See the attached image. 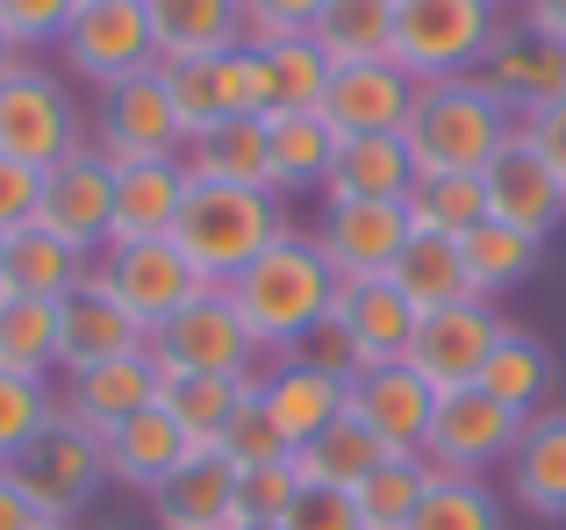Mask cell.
I'll use <instances>...</instances> for the list:
<instances>
[{"label":"cell","instance_id":"45","mask_svg":"<svg viewBox=\"0 0 566 530\" xmlns=\"http://www.w3.org/2000/svg\"><path fill=\"white\" fill-rule=\"evenodd\" d=\"M216 452L237 466V474H251V466H273V459H294L287 452V437H280V423L265 416V402H259V388H251V402L237 409L230 423H222V437H216Z\"/></svg>","mask_w":566,"mask_h":530},{"label":"cell","instance_id":"18","mask_svg":"<svg viewBox=\"0 0 566 530\" xmlns=\"http://www.w3.org/2000/svg\"><path fill=\"white\" fill-rule=\"evenodd\" d=\"M158 394H166V365H158L151 351H129V359H101V365L65 373L57 416H72L80 431L108 437L115 423H129L137 409H158Z\"/></svg>","mask_w":566,"mask_h":530},{"label":"cell","instance_id":"34","mask_svg":"<svg viewBox=\"0 0 566 530\" xmlns=\"http://www.w3.org/2000/svg\"><path fill=\"white\" fill-rule=\"evenodd\" d=\"M395 294L423 316V308H444V301H481L467 279V258H459V237H438V230H409V244H401L395 258Z\"/></svg>","mask_w":566,"mask_h":530},{"label":"cell","instance_id":"3","mask_svg":"<svg viewBox=\"0 0 566 530\" xmlns=\"http://www.w3.org/2000/svg\"><path fill=\"white\" fill-rule=\"evenodd\" d=\"M280 230H287V201L280 194H265V187H230V180H193L180 223H172V244L193 258V273H201L208 287H230Z\"/></svg>","mask_w":566,"mask_h":530},{"label":"cell","instance_id":"17","mask_svg":"<svg viewBox=\"0 0 566 530\" xmlns=\"http://www.w3.org/2000/svg\"><path fill=\"white\" fill-rule=\"evenodd\" d=\"M481 80L510 100L516 123H531L538 108L566 100V43L553 36V29H538V22L516 14V22H502V36H495V51H488Z\"/></svg>","mask_w":566,"mask_h":530},{"label":"cell","instance_id":"11","mask_svg":"<svg viewBox=\"0 0 566 530\" xmlns=\"http://www.w3.org/2000/svg\"><path fill=\"white\" fill-rule=\"evenodd\" d=\"M524 423L531 416L502 409L488 388H452V394H438V416H430L423 459L438 466V474H488V466H510Z\"/></svg>","mask_w":566,"mask_h":530},{"label":"cell","instance_id":"47","mask_svg":"<svg viewBox=\"0 0 566 530\" xmlns=\"http://www.w3.org/2000/svg\"><path fill=\"white\" fill-rule=\"evenodd\" d=\"M80 8L86 0H0V36H8L14 51H43V43L57 51V36L72 29Z\"/></svg>","mask_w":566,"mask_h":530},{"label":"cell","instance_id":"46","mask_svg":"<svg viewBox=\"0 0 566 530\" xmlns=\"http://www.w3.org/2000/svg\"><path fill=\"white\" fill-rule=\"evenodd\" d=\"M302 466L294 459H273V466H251V474H237V509H244V523H287L294 495H302Z\"/></svg>","mask_w":566,"mask_h":530},{"label":"cell","instance_id":"29","mask_svg":"<svg viewBox=\"0 0 566 530\" xmlns=\"http://www.w3.org/2000/svg\"><path fill=\"white\" fill-rule=\"evenodd\" d=\"M416 187V158L401 129H380V137H337V166L323 180V209L337 201H409Z\"/></svg>","mask_w":566,"mask_h":530},{"label":"cell","instance_id":"42","mask_svg":"<svg viewBox=\"0 0 566 530\" xmlns=\"http://www.w3.org/2000/svg\"><path fill=\"white\" fill-rule=\"evenodd\" d=\"M409 530H510V523H502V495L481 474H438L430 466V488L416 502Z\"/></svg>","mask_w":566,"mask_h":530},{"label":"cell","instance_id":"21","mask_svg":"<svg viewBox=\"0 0 566 530\" xmlns=\"http://www.w3.org/2000/svg\"><path fill=\"white\" fill-rule=\"evenodd\" d=\"M193 437L172 423V409L158 402V409H137L129 423H115L108 437H101V459H108V480L115 488H137V495H158L172 474L193 459Z\"/></svg>","mask_w":566,"mask_h":530},{"label":"cell","instance_id":"33","mask_svg":"<svg viewBox=\"0 0 566 530\" xmlns=\"http://www.w3.org/2000/svg\"><path fill=\"white\" fill-rule=\"evenodd\" d=\"M481 388L495 394L502 409H516V416H538V409H553V388H559V359H553V344H545L538 330H502V344H495V359H488V373H481Z\"/></svg>","mask_w":566,"mask_h":530},{"label":"cell","instance_id":"5","mask_svg":"<svg viewBox=\"0 0 566 530\" xmlns=\"http://www.w3.org/2000/svg\"><path fill=\"white\" fill-rule=\"evenodd\" d=\"M0 151L36 166V172H51L57 158L86 151V115H80L72 86L57 80L51 65H29L22 57V65L0 80Z\"/></svg>","mask_w":566,"mask_h":530},{"label":"cell","instance_id":"52","mask_svg":"<svg viewBox=\"0 0 566 530\" xmlns=\"http://www.w3.org/2000/svg\"><path fill=\"white\" fill-rule=\"evenodd\" d=\"M0 530H43V509L29 502V488L14 480V466H0Z\"/></svg>","mask_w":566,"mask_h":530},{"label":"cell","instance_id":"51","mask_svg":"<svg viewBox=\"0 0 566 530\" xmlns=\"http://www.w3.org/2000/svg\"><path fill=\"white\" fill-rule=\"evenodd\" d=\"M524 137L538 144V158L559 172V187H566V100H553V108H538V115H531V123H524Z\"/></svg>","mask_w":566,"mask_h":530},{"label":"cell","instance_id":"56","mask_svg":"<svg viewBox=\"0 0 566 530\" xmlns=\"http://www.w3.org/2000/svg\"><path fill=\"white\" fill-rule=\"evenodd\" d=\"M0 279H8V230H0Z\"/></svg>","mask_w":566,"mask_h":530},{"label":"cell","instance_id":"53","mask_svg":"<svg viewBox=\"0 0 566 530\" xmlns=\"http://www.w3.org/2000/svg\"><path fill=\"white\" fill-rule=\"evenodd\" d=\"M302 359H316V365H331V373H359V359H352V344H345V330H337V322H323V330L316 337H308V344H302Z\"/></svg>","mask_w":566,"mask_h":530},{"label":"cell","instance_id":"13","mask_svg":"<svg viewBox=\"0 0 566 530\" xmlns=\"http://www.w3.org/2000/svg\"><path fill=\"white\" fill-rule=\"evenodd\" d=\"M409 230H416L409 201H337L308 223V237H316V252L331 258L337 279H387Z\"/></svg>","mask_w":566,"mask_h":530},{"label":"cell","instance_id":"50","mask_svg":"<svg viewBox=\"0 0 566 530\" xmlns=\"http://www.w3.org/2000/svg\"><path fill=\"white\" fill-rule=\"evenodd\" d=\"M36 201H43V172L0 151V230H8V237L29 230V223H36Z\"/></svg>","mask_w":566,"mask_h":530},{"label":"cell","instance_id":"44","mask_svg":"<svg viewBox=\"0 0 566 530\" xmlns=\"http://www.w3.org/2000/svg\"><path fill=\"white\" fill-rule=\"evenodd\" d=\"M51 423H57L51 380H29V373H8V365H0V466H14Z\"/></svg>","mask_w":566,"mask_h":530},{"label":"cell","instance_id":"25","mask_svg":"<svg viewBox=\"0 0 566 530\" xmlns=\"http://www.w3.org/2000/svg\"><path fill=\"white\" fill-rule=\"evenodd\" d=\"M187 158H144V166H115V215H108V244H137V237H172L187 209Z\"/></svg>","mask_w":566,"mask_h":530},{"label":"cell","instance_id":"55","mask_svg":"<svg viewBox=\"0 0 566 530\" xmlns=\"http://www.w3.org/2000/svg\"><path fill=\"white\" fill-rule=\"evenodd\" d=\"M14 65H22V51H14V43H8V36H0V80H8V72H14Z\"/></svg>","mask_w":566,"mask_h":530},{"label":"cell","instance_id":"41","mask_svg":"<svg viewBox=\"0 0 566 530\" xmlns=\"http://www.w3.org/2000/svg\"><path fill=\"white\" fill-rule=\"evenodd\" d=\"M423 488H430V459H423V452H395V459H380L374 474L352 488V502H359L366 530H409Z\"/></svg>","mask_w":566,"mask_h":530},{"label":"cell","instance_id":"12","mask_svg":"<svg viewBox=\"0 0 566 530\" xmlns=\"http://www.w3.org/2000/svg\"><path fill=\"white\" fill-rule=\"evenodd\" d=\"M101 279L115 287V301L129 308V316L144 322V330H158V322H172L187 301H201L208 279L193 273V258L180 252L172 237H137V244H108L101 252Z\"/></svg>","mask_w":566,"mask_h":530},{"label":"cell","instance_id":"10","mask_svg":"<svg viewBox=\"0 0 566 530\" xmlns=\"http://www.w3.org/2000/svg\"><path fill=\"white\" fill-rule=\"evenodd\" d=\"M502 330L510 322L495 316V301H444V308H423L416 316V337H409V365L430 380L438 394L452 388H481L488 359H495Z\"/></svg>","mask_w":566,"mask_h":530},{"label":"cell","instance_id":"19","mask_svg":"<svg viewBox=\"0 0 566 530\" xmlns=\"http://www.w3.org/2000/svg\"><path fill=\"white\" fill-rule=\"evenodd\" d=\"M352 416H359L387 452H423L430 416H438V388H430L409 359L359 365V373H352Z\"/></svg>","mask_w":566,"mask_h":530},{"label":"cell","instance_id":"30","mask_svg":"<svg viewBox=\"0 0 566 530\" xmlns=\"http://www.w3.org/2000/svg\"><path fill=\"white\" fill-rule=\"evenodd\" d=\"M144 14H151L158 65L216 57V51L244 43V0H144Z\"/></svg>","mask_w":566,"mask_h":530},{"label":"cell","instance_id":"24","mask_svg":"<svg viewBox=\"0 0 566 530\" xmlns=\"http://www.w3.org/2000/svg\"><path fill=\"white\" fill-rule=\"evenodd\" d=\"M331 94V57L316 51V36H273L251 43V108L259 115H316Z\"/></svg>","mask_w":566,"mask_h":530},{"label":"cell","instance_id":"57","mask_svg":"<svg viewBox=\"0 0 566 530\" xmlns=\"http://www.w3.org/2000/svg\"><path fill=\"white\" fill-rule=\"evenodd\" d=\"M244 530H287V523H244Z\"/></svg>","mask_w":566,"mask_h":530},{"label":"cell","instance_id":"26","mask_svg":"<svg viewBox=\"0 0 566 530\" xmlns=\"http://www.w3.org/2000/svg\"><path fill=\"white\" fill-rule=\"evenodd\" d=\"M158 530H244V509H237V466L222 459L216 445H201L166 488L151 495Z\"/></svg>","mask_w":566,"mask_h":530},{"label":"cell","instance_id":"7","mask_svg":"<svg viewBox=\"0 0 566 530\" xmlns=\"http://www.w3.org/2000/svg\"><path fill=\"white\" fill-rule=\"evenodd\" d=\"M14 480L29 488V502L43 509V523H80L94 509V495L108 488V459H101V437L80 431L72 416H57L36 445L14 459Z\"/></svg>","mask_w":566,"mask_h":530},{"label":"cell","instance_id":"6","mask_svg":"<svg viewBox=\"0 0 566 530\" xmlns=\"http://www.w3.org/2000/svg\"><path fill=\"white\" fill-rule=\"evenodd\" d=\"M86 144H94L108 166H144V158H187V123L172 108V86L166 72H137V80L108 86L86 115Z\"/></svg>","mask_w":566,"mask_h":530},{"label":"cell","instance_id":"27","mask_svg":"<svg viewBox=\"0 0 566 530\" xmlns=\"http://www.w3.org/2000/svg\"><path fill=\"white\" fill-rule=\"evenodd\" d=\"M57 308H65V373L101 365V359H129V351H151V330L115 301V287L101 279V265H94V279H86L80 294H65Z\"/></svg>","mask_w":566,"mask_h":530},{"label":"cell","instance_id":"28","mask_svg":"<svg viewBox=\"0 0 566 530\" xmlns=\"http://www.w3.org/2000/svg\"><path fill=\"white\" fill-rule=\"evenodd\" d=\"M510 495L524 517L566 523V402L538 409L510 452Z\"/></svg>","mask_w":566,"mask_h":530},{"label":"cell","instance_id":"58","mask_svg":"<svg viewBox=\"0 0 566 530\" xmlns=\"http://www.w3.org/2000/svg\"><path fill=\"white\" fill-rule=\"evenodd\" d=\"M43 530H72V523H43Z\"/></svg>","mask_w":566,"mask_h":530},{"label":"cell","instance_id":"20","mask_svg":"<svg viewBox=\"0 0 566 530\" xmlns=\"http://www.w3.org/2000/svg\"><path fill=\"white\" fill-rule=\"evenodd\" d=\"M409 108H416V80L395 65V57H380V65H337L316 115L337 129V137H380V129L409 123Z\"/></svg>","mask_w":566,"mask_h":530},{"label":"cell","instance_id":"16","mask_svg":"<svg viewBox=\"0 0 566 530\" xmlns=\"http://www.w3.org/2000/svg\"><path fill=\"white\" fill-rule=\"evenodd\" d=\"M481 187H488V215L510 223V230H524V237H538V244L566 223V187H559V172L538 158V144H531L524 129L488 158Z\"/></svg>","mask_w":566,"mask_h":530},{"label":"cell","instance_id":"15","mask_svg":"<svg viewBox=\"0 0 566 530\" xmlns=\"http://www.w3.org/2000/svg\"><path fill=\"white\" fill-rule=\"evenodd\" d=\"M108 215H115V166L86 144V151L57 158L51 172H43V201H36V223L57 230L65 244H80V252H108Z\"/></svg>","mask_w":566,"mask_h":530},{"label":"cell","instance_id":"43","mask_svg":"<svg viewBox=\"0 0 566 530\" xmlns=\"http://www.w3.org/2000/svg\"><path fill=\"white\" fill-rule=\"evenodd\" d=\"M409 215L416 230H438V237H467L473 223H488V187L481 172H430L409 187Z\"/></svg>","mask_w":566,"mask_h":530},{"label":"cell","instance_id":"54","mask_svg":"<svg viewBox=\"0 0 566 530\" xmlns=\"http://www.w3.org/2000/svg\"><path fill=\"white\" fill-rule=\"evenodd\" d=\"M516 14H524V22H538V29H553V36L566 43V0H516Z\"/></svg>","mask_w":566,"mask_h":530},{"label":"cell","instance_id":"4","mask_svg":"<svg viewBox=\"0 0 566 530\" xmlns=\"http://www.w3.org/2000/svg\"><path fill=\"white\" fill-rule=\"evenodd\" d=\"M510 8L502 0H401L395 8V65L416 86L430 80H467L488 65Z\"/></svg>","mask_w":566,"mask_h":530},{"label":"cell","instance_id":"9","mask_svg":"<svg viewBox=\"0 0 566 530\" xmlns=\"http://www.w3.org/2000/svg\"><path fill=\"white\" fill-rule=\"evenodd\" d=\"M151 359L166 373H259V337L244 330L230 287H208L201 301H187L172 322L151 330Z\"/></svg>","mask_w":566,"mask_h":530},{"label":"cell","instance_id":"14","mask_svg":"<svg viewBox=\"0 0 566 530\" xmlns=\"http://www.w3.org/2000/svg\"><path fill=\"white\" fill-rule=\"evenodd\" d=\"M251 388H259L265 416L280 423L287 452L316 445V437L352 409V380L331 373V365H316V359H302V351H287V359H265L259 373H251Z\"/></svg>","mask_w":566,"mask_h":530},{"label":"cell","instance_id":"39","mask_svg":"<svg viewBox=\"0 0 566 530\" xmlns=\"http://www.w3.org/2000/svg\"><path fill=\"white\" fill-rule=\"evenodd\" d=\"M158 402L172 409V423H180L193 445H216L222 423L251 402V373H166Z\"/></svg>","mask_w":566,"mask_h":530},{"label":"cell","instance_id":"22","mask_svg":"<svg viewBox=\"0 0 566 530\" xmlns=\"http://www.w3.org/2000/svg\"><path fill=\"white\" fill-rule=\"evenodd\" d=\"M172 86V108H180L187 137L216 123H237V115H259L251 108V43L237 51H216V57H180V65H158Z\"/></svg>","mask_w":566,"mask_h":530},{"label":"cell","instance_id":"8","mask_svg":"<svg viewBox=\"0 0 566 530\" xmlns=\"http://www.w3.org/2000/svg\"><path fill=\"white\" fill-rule=\"evenodd\" d=\"M57 57H65L94 94H108V86L151 72L158 43H151V14H144V0H86V8L72 14V29L57 36Z\"/></svg>","mask_w":566,"mask_h":530},{"label":"cell","instance_id":"23","mask_svg":"<svg viewBox=\"0 0 566 530\" xmlns=\"http://www.w3.org/2000/svg\"><path fill=\"white\" fill-rule=\"evenodd\" d=\"M331 322L345 330V344H352V359H359V365H395V359H409L416 308L395 294V279H337Z\"/></svg>","mask_w":566,"mask_h":530},{"label":"cell","instance_id":"59","mask_svg":"<svg viewBox=\"0 0 566 530\" xmlns=\"http://www.w3.org/2000/svg\"><path fill=\"white\" fill-rule=\"evenodd\" d=\"M395 8H401V0H395Z\"/></svg>","mask_w":566,"mask_h":530},{"label":"cell","instance_id":"40","mask_svg":"<svg viewBox=\"0 0 566 530\" xmlns=\"http://www.w3.org/2000/svg\"><path fill=\"white\" fill-rule=\"evenodd\" d=\"M380 459H395V452H387L380 437L366 431L359 416H352V409H345V416H337L331 431L316 437V445H302V452H294V466H302V480H323V488H359V480L374 474Z\"/></svg>","mask_w":566,"mask_h":530},{"label":"cell","instance_id":"37","mask_svg":"<svg viewBox=\"0 0 566 530\" xmlns=\"http://www.w3.org/2000/svg\"><path fill=\"white\" fill-rule=\"evenodd\" d=\"M308 36L331 57V72L337 65H380V57H395V0H331Z\"/></svg>","mask_w":566,"mask_h":530},{"label":"cell","instance_id":"38","mask_svg":"<svg viewBox=\"0 0 566 530\" xmlns=\"http://www.w3.org/2000/svg\"><path fill=\"white\" fill-rule=\"evenodd\" d=\"M459 258H467V279H473V294L481 301H495V294H510V287H524L531 273H538V258H545V244L538 237H524V230H510V223H473L467 237H459Z\"/></svg>","mask_w":566,"mask_h":530},{"label":"cell","instance_id":"32","mask_svg":"<svg viewBox=\"0 0 566 530\" xmlns=\"http://www.w3.org/2000/svg\"><path fill=\"white\" fill-rule=\"evenodd\" d=\"M0 365L29 380L65 373V308L36 294H0Z\"/></svg>","mask_w":566,"mask_h":530},{"label":"cell","instance_id":"48","mask_svg":"<svg viewBox=\"0 0 566 530\" xmlns=\"http://www.w3.org/2000/svg\"><path fill=\"white\" fill-rule=\"evenodd\" d=\"M287 530H366V523H359L352 488H323V480H308V488L294 495V509H287Z\"/></svg>","mask_w":566,"mask_h":530},{"label":"cell","instance_id":"36","mask_svg":"<svg viewBox=\"0 0 566 530\" xmlns=\"http://www.w3.org/2000/svg\"><path fill=\"white\" fill-rule=\"evenodd\" d=\"M265 144H273V194L294 201L323 180H331L337 166V129L323 123V115H265Z\"/></svg>","mask_w":566,"mask_h":530},{"label":"cell","instance_id":"2","mask_svg":"<svg viewBox=\"0 0 566 530\" xmlns=\"http://www.w3.org/2000/svg\"><path fill=\"white\" fill-rule=\"evenodd\" d=\"M516 129L524 123L510 115V100H502L481 72H467V80L416 86V108H409V123H401V137H409L416 180H430V172H488V158H495Z\"/></svg>","mask_w":566,"mask_h":530},{"label":"cell","instance_id":"1","mask_svg":"<svg viewBox=\"0 0 566 530\" xmlns=\"http://www.w3.org/2000/svg\"><path fill=\"white\" fill-rule=\"evenodd\" d=\"M230 301H237V316H244V330L259 337L265 359H287V351H302L308 337L331 322L337 273H331V258L316 252V237L287 223L230 279Z\"/></svg>","mask_w":566,"mask_h":530},{"label":"cell","instance_id":"49","mask_svg":"<svg viewBox=\"0 0 566 530\" xmlns=\"http://www.w3.org/2000/svg\"><path fill=\"white\" fill-rule=\"evenodd\" d=\"M323 8H331V0H244V43L302 36V29H316Z\"/></svg>","mask_w":566,"mask_h":530},{"label":"cell","instance_id":"31","mask_svg":"<svg viewBox=\"0 0 566 530\" xmlns=\"http://www.w3.org/2000/svg\"><path fill=\"white\" fill-rule=\"evenodd\" d=\"M94 252H80V244H65L57 230L29 223L8 237V279H0V294H36V301H65V294H80L86 279H94Z\"/></svg>","mask_w":566,"mask_h":530},{"label":"cell","instance_id":"35","mask_svg":"<svg viewBox=\"0 0 566 530\" xmlns=\"http://www.w3.org/2000/svg\"><path fill=\"white\" fill-rule=\"evenodd\" d=\"M193 180H230V187H265L273 194V144H265V115H237L187 144Z\"/></svg>","mask_w":566,"mask_h":530}]
</instances>
